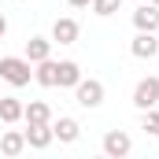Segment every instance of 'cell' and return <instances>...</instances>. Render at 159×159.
<instances>
[{
    "label": "cell",
    "instance_id": "6da1fadb",
    "mask_svg": "<svg viewBox=\"0 0 159 159\" xmlns=\"http://www.w3.org/2000/svg\"><path fill=\"white\" fill-rule=\"evenodd\" d=\"M0 74L7 81H15V85H22V81L30 78V67H26L22 59H0Z\"/></svg>",
    "mask_w": 159,
    "mask_h": 159
},
{
    "label": "cell",
    "instance_id": "7a4b0ae2",
    "mask_svg": "<svg viewBox=\"0 0 159 159\" xmlns=\"http://www.w3.org/2000/svg\"><path fill=\"white\" fill-rule=\"evenodd\" d=\"M133 100H137L141 107H152V104L159 100V81H156V78L141 81V85H137V96H133Z\"/></svg>",
    "mask_w": 159,
    "mask_h": 159
},
{
    "label": "cell",
    "instance_id": "3957f363",
    "mask_svg": "<svg viewBox=\"0 0 159 159\" xmlns=\"http://www.w3.org/2000/svg\"><path fill=\"white\" fill-rule=\"evenodd\" d=\"M100 93H104V89H100L96 81H81V85H78V100H81V104H89V107L100 104Z\"/></svg>",
    "mask_w": 159,
    "mask_h": 159
},
{
    "label": "cell",
    "instance_id": "277c9868",
    "mask_svg": "<svg viewBox=\"0 0 159 159\" xmlns=\"http://www.w3.org/2000/svg\"><path fill=\"white\" fill-rule=\"evenodd\" d=\"M104 148H107L111 156H122V152H129V137H126V133H107Z\"/></svg>",
    "mask_w": 159,
    "mask_h": 159
},
{
    "label": "cell",
    "instance_id": "5b68a950",
    "mask_svg": "<svg viewBox=\"0 0 159 159\" xmlns=\"http://www.w3.org/2000/svg\"><path fill=\"white\" fill-rule=\"evenodd\" d=\"M137 26H144V30L159 26V11L156 7H141V11H137Z\"/></svg>",
    "mask_w": 159,
    "mask_h": 159
},
{
    "label": "cell",
    "instance_id": "8992f818",
    "mask_svg": "<svg viewBox=\"0 0 159 159\" xmlns=\"http://www.w3.org/2000/svg\"><path fill=\"white\" fill-rule=\"evenodd\" d=\"M26 137H30V144H48V137H52V133H48V126H44V122H34Z\"/></svg>",
    "mask_w": 159,
    "mask_h": 159
},
{
    "label": "cell",
    "instance_id": "52a82bcc",
    "mask_svg": "<svg viewBox=\"0 0 159 159\" xmlns=\"http://www.w3.org/2000/svg\"><path fill=\"white\" fill-rule=\"evenodd\" d=\"M56 81H63V85L78 81V67H74V63H59V70H56Z\"/></svg>",
    "mask_w": 159,
    "mask_h": 159
},
{
    "label": "cell",
    "instance_id": "ba28073f",
    "mask_svg": "<svg viewBox=\"0 0 159 159\" xmlns=\"http://www.w3.org/2000/svg\"><path fill=\"white\" fill-rule=\"evenodd\" d=\"M22 115V107H19V100H0V119H19Z\"/></svg>",
    "mask_w": 159,
    "mask_h": 159
},
{
    "label": "cell",
    "instance_id": "9c48e42d",
    "mask_svg": "<svg viewBox=\"0 0 159 159\" xmlns=\"http://www.w3.org/2000/svg\"><path fill=\"white\" fill-rule=\"evenodd\" d=\"M56 133H59V137H63V141H74V137H78V122H70V119H63V122H59V126H56Z\"/></svg>",
    "mask_w": 159,
    "mask_h": 159
},
{
    "label": "cell",
    "instance_id": "30bf717a",
    "mask_svg": "<svg viewBox=\"0 0 159 159\" xmlns=\"http://www.w3.org/2000/svg\"><path fill=\"white\" fill-rule=\"evenodd\" d=\"M133 52H137V56H152V52H156V41H152V37H137Z\"/></svg>",
    "mask_w": 159,
    "mask_h": 159
},
{
    "label": "cell",
    "instance_id": "8fae6325",
    "mask_svg": "<svg viewBox=\"0 0 159 159\" xmlns=\"http://www.w3.org/2000/svg\"><path fill=\"white\" fill-rule=\"evenodd\" d=\"M19 148H22V137H19V133H7V137H4V152H7V156H15Z\"/></svg>",
    "mask_w": 159,
    "mask_h": 159
},
{
    "label": "cell",
    "instance_id": "7c38bea8",
    "mask_svg": "<svg viewBox=\"0 0 159 159\" xmlns=\"http://www.w3.org/2000/svg\"><path fill=\"white\" fill-rule=\"evenodd\" d=\"M74 34H78V26H74V22H59V26H56V37H59V41H70Z\"/></svg>",
    "mask_w": 159,
    "mask_h": 159
},
{
    "label": "cell",
    "instance_id": "4fadbf2b",
    "mask_svg": "<svg viewBox=\"0 0 159 159\" xmlns=\"http://www.w3.org/2000/svg\"><path fill=\"white\" fill-rule=\"evenodd\" d=\"M56 70H59L56 63H44V67H41V74H37V78L44 81V85H56Z\"/></svg>",
    "mask_w": 159,
    "mask_h": 159
},
{
    "label": "cell",
    "instance_id": "5bb4252c",
    "mask_svg": "<svg viewBox=\"0 0 159 159\" xmlns=\"http://www.w3.org/2000/svg\"><path fill=\"white\" fill-rule=\"evenodd\" d=\"M26 52H30V59H44L48 44H44V41H30V48H26Z\"/></svg>",
    "mask_w": 159,
    "mask_h": 159
},
{
    "label": "cell",
    "instance_id": "9a60e30c",
    "mask_svg": "<svg viewBox=\"0 0 159 159\" xmlns=\"http://www.w3.org/2000/svg\"><path fill=\"white\" fill-rule=\"evenodd\" d=\"M44 119H48V111H44L41 104H34V107H30V122H44Z\"/></svg>",
    "mask_w": 159,
    "mask_h": 159
},
{
    "label": "cell",
    "instance_id": "2e32d148",
    "mask_svg": "<svg viewBox=\"0 0 159 159\" xmlns=\"http://www.w3.org/2000/svg\"><path fill=\"white\" fill-rule=\"evenodd\" d=\"M115 4H119V0H96V7H100L104 15H107V11H115Z\"/></svg>",
    "mask_w": 159,
    "mask_h": 159
},
{
    "label": "cell",
    "instance_id": "e0dca14e",
    "mask_svg": "<svg viewBox=\"0 0 159 159\" xmlns=\"http://www.w3.org/2000/svg\"><path fill=\"white\" fill-rule=\"evenodd\" d=\"M144 129H159V115H148L144 119Z\"/></svg>",
    "mask_w": 159,
    "mask_h": 159
},
{
    "label": "cell",
    "instance_id": "ac0fdd59",
    "mask_svg": "<svg viewBox=\"0 0 159 159\" xmlns=\"http://www.w3.org/2000/svg\"><path fill=\"white\" fill-rule=\"evenodd\" d=\"M0 34H4V19H0Z\"/></svg>",
    "mask_w": 159,
    "mask_h": 159
},
{
    "label": "cell",
    "instance_id": "d6986e66",
    "mask_svg": "<svg viewBox=\"0 0 159 159\" xmlns=\"http://www.w3.org/2000/svg\"><path fill=\"white\" fill-rule=\"evenodd\" d=\"M70 4H85V0H70Z\"/></svg>",
    "mask_w": 159,
    "mask_h": 159
}]
</instances>
